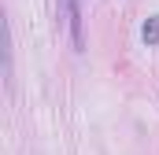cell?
Listing matches in <instances>:
<instances>
[{
	"label": "cell",
	"instance_id": "obj_2",
	"mask_svg": "<svg viewBox=\"0 0 159 155\" xmlns=\"http://www.w3.org/2000/svg\"><path fill=\"white\" fill-rule=\"evenodd\" d=\"M144 37H148V41H156V37H159V19L152 22V26H144Z\"/></svg>",
	"mask_w": 159,
	"mask_h": 155
},
{
	"label": "cell",
	"instance_id": "obj_1",
	"mask_svg": "<svg viewBox=\"0 0 159 155\" xmlns=\"http://www.w3.org/2000/svg\"><path fill=\"white\" fill-rule=\"evenodd\" d=\"M63 4V19H67V30H70V41L74 48H85V26H81V4L78 0H59Z\"/></svg>",
	"mask_w": 159,
	"mask_h": 155
}]
</instances>
